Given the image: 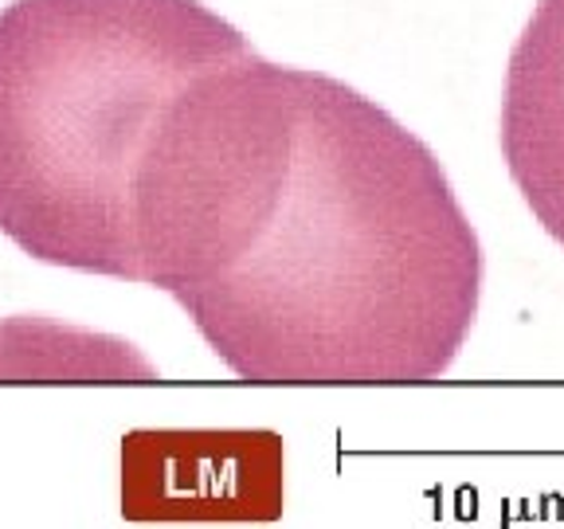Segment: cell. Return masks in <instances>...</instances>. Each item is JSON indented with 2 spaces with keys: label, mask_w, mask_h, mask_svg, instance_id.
Returning <instances> with one entry per match:
<instances>
[{
  "label": "cell",
  "mask_w": 564,
  "mask_h": 529,
  "mask_svg": "<svg viewBox=\"0 0 564 529\" xmlns=\"http://www.w3.org/2000/svg\"><path fill=\"white\" fill-rule=\"evenodd\" d=\"M169 282L251 385H427L467 345L482 247L440 158L334 75Z\"/></svg>",
  "instance_id": "6da1fadb"
},
{
  "label": "cell",
  "mask_w": 564,
  "mask_h": 529,
  "mask_svg": "<svg viewBox=\"0 0 564 529\" xmlns=\"http://www.w3.org/2000/svg\"><path fill=\"white\" fill-rule=\"evenodd\" d=\"M247 52L200 0H12L0 12V231L40 263L141 282V169L176 98Z\"/></svg>",
  "instance_id": "7a4b0ae2"
},
{
  "label": "cell",
  "mask_w": 564,
  "mask_h": 529,
  "mask_svg": "<svg viewBox=\"0 0 564 529\" xmlns=\"http://www.w3.org/2000/svg\"><path fill=\"white\" fill-rule=\"evenodd\" d=\"M502 153L529 212L564 244V0H541L513 44Z\"/></svg>",
  "instance_id": "3957f363"
}]
</instances>
